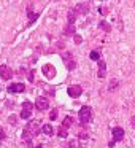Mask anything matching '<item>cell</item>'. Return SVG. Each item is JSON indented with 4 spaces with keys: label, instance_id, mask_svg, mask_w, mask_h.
I'll list each match as a JSON object with an SVG mask.
<instances>
[{
    "label": "cell",
    "instance_id": "cell-26",
    "mask_svg": "<svg viewBox=\"0 0 135 148\" xmlns=\"http://www.w3.org/2000/svg\"><path fill=\"white\" fill-rule=\"evenodd\" d=\"M100 13H102V14H106V13H108V10H106V8L103 7V8H100Z\"/></svg>",
    "mask_w": 135,
    "mask_h": 148
},
{
    "label": "cell",
    "instance_id": "cell-19",
    "mask_svg": "<svg viewBox=\"0 0 135 148\" xmlns=\"http://www.w3.org/2000/svg\"><path fill=\"white\" fill-rule=\"evenodd\" d=\"M59 137H62V138L67 137V129L65 127H59Z\"/></svg>",
    "mask_w": 135,
    "mask_h": 148
},
{
    "label": "cell",
    "instance_id": "cell-4",
    "mask_svg": "<svg viewBox=\"0 0 135 148\" xmlns=\"http://www.w3.org/2000/svg\"><path fill=\"white\" fill-rule=\"evenodd\" d=\"M0 77L3 78V80H10L13 77V70L8 65H0Z\"/></svg>",
    "mask_w": 135,
    "mask_h": 148
},
{
    "label": "cell",
    "instance_id": "cell-20",
    "mask_svg": "<svg viewBox=\"0 0 135 148\" xmlns=\"http://www.w3.org/2000/svg\"><path fill=\"white\" fill-rule=\"evenodd\" d=\"M91 59H94V61H99V59H100V53H99V51H92V53H91Z\"/></svg>",
    "mask_w": 135,
    "mask_h": 148
},
{
    "label": "cell",
    "instance_id": "cell-25",
    "mask_svg": "<svg viewBox=\"0 0 135 148\" xmlns=\"http://www.w3.org/2000/svg\"><path fill=\"white\" fill-rule=\"evenodd\" d=\"M16 116H10V123H11V124H16Z\"/></svg>",
    "mask_w": 135,
    "mask_h": 148
},
{
    "label": "cell",
    "instance_id": "cell-23",
    "mask_svg": "<svg viewBox=\"0 0 135 148\" xmlns=\"http://www.w3.org/2000/svg\"><path fill=\"white\" fill-rule=\"evenodd\" d=\"M49 118H51V119H56V118H57V112H56V110H52L51 115H49Z\"/></svg>",
    "mask_w": 135,
    "mask_h": 148
},
{
    "label": "cell",
    "instance_id": "cell-6",
    "mask_svg": "<svg viewBox=\"0 0 135 148\" xmlns=\"http://www.w3.org/2000/svg\"><path fill=\"white\" fill-rule=\"evenodd\" d=\"M43 73H45L46 78H49V80H51V78L56 77V69L52 67L51 64H46L45 67H43Z\"/></svg>",
    "mask_w": 135,
    "mask_h": 148
},
{
    "label": "cell",
    "instance_id": "cell-22",
    "mask_svg": "<svg viewBox=\"0 0 135 148\" xmlns=\"http://www.w3.org/2000/svg\"><path fill=\"white\" fill-rule=\"evenodd\" d=\"M73 38H75V43H76V45H80V43H81V42H83V38H81V37H80V35H75V37H73Z\"/></svg>",
    "mask_w": 135,
    "mask_h": 148
},
{
    "label": "cell",
    "instance_id": "cell-16",
    "mask_svg": "<svg viewBox=\"0 0 135 148\" xmlns=\"http://www.w3.org/2000/svg\"><path fill=\"white\" fill-rule=\"evenodd\" d=\"M75 18H76V13H75L73 10H70V11H68V24H73Z\"/></svg>",
    "mask_w": 135,
    "mask_h": 148
},
{
    "label": "cell",
    "instance_id": "cell-27",
    "mask_svg": "<svg viewBox=\"0 0 135 148\" xmlns=\"http://www.w3.org/2000/svg\"><path fill=\"white\" fill-rule=\"evenodd\" d=\"M29 80L33 81V72H29Z\"/></svg>",
    "mask_w": 135,
    "mask_h": 148
},
{
    "label": "cell",
    "instance_id": "cell-10",
    "mask_svg": "<svg viewBox=\"0 0 135 148\" xmlns=\"http://www.w3.org/2000/svg\"><path fill=\"white\" fill-rule=\"evenodd\" d=\"M24 89H26V86H24L22 83H14V84H10V86H8V91H10V92H22Z\"/></svg>",
    "mask_w": 135,
    "mask_h": 148
},
{
    "label": "cell",
    "instance_id": "cell-3",
    "mask_svg": "<svg viewBox=\"0 0 135 148\" xmlns=\"http://www.w3.org/2000/svg\"><path fill=\"white\" fill-rule=\"evenodd\" d=\"M26 131L29 132L30 135H37L38 134V131H40V124H38V121H32V123H29V124L26 126Z\"/></svg>",
    "mask_w": 135,
    "mask_h": 148
},
{
    "label": "cell",
    "instance_id": "cell-24",
    "mask_svg": "<svg viewBox=\"0 0 135 148\" xmlns=\"http://www.w3.org/2000/svg\"><path fill=\"white\" fill-rule=\"evenodd\" d=\"M5 138V131H3V127H0V140H3Z\"/></svg>",
    "mask_w": 135,
    "mask_h": 148
},
{
    "label": "cell",
    "instance_id": "cell-13",
    "mask_svg": "<svg viewBox=\"0 0 135 148\" xmlns=\"http://www.w3.org/2000/svg\"><path fill=\"white\" fill-rule=\"evenodd\" d=\"M99 29L105 30V32H111V26L108 23H105V21H100L99 23Z\"/></svg>",
    "mask_w": 135,
    "mask_h": 148
},
{
    "label": "cell",
    "instance_id": "cell-8",
    "mask_svg": "<svg viewBox=\"0 0 135 148\" xmlns=\"http://www.w3.org/2000/svg\"><path fill=\"white\" fill-rule=\"evenodd\" d=\"M64 62H65V65H67L68 70H73V69L76 67V62L72 59V56L68 54V53H67V54H64Z\"/></svg>",
    "mask_w": 135,
    "mask_h": 148
},
{
    "label": "cell",
    "instance_id": "cell-21",
    "mask_svg": "<svg viewBox=\"0 0 135 148\" xmlns=\"http://www.w3.org/2000/svg\"><path fill=\"white\" fill-rule=\"evenodd\" d=\"M21 118H22V119L30 118V112H29V110H22V112H21Z\"/></svg>",
    "mask_w": 135,
    "mask_h": 148
},
{
    "label": "cell",
    "instance_id": "cell-17",
    "mask_svg": "<svg viewBox=\"0 0 135 148\" xmlns=\"http://www.w3.org/2000/svg\"><path fill=\"white\" fill-rule=\"evenodd\" d=\"M29 19H30L29 24H32L35 19H38V13H32V11H29Z\"/></svg>",
    "mask_w": 135,
    "mask_h": 148
},
{
    "label": "cell",
    "instance_id": "cell-1",
    "mask_svg": "<svg viewBox=\"0 0 135 148\" xmlns=\"http://www.w3.org/2000/svg\"><path fill=\"white\" fill-rule=\"evenodd\" d=\"M89 119H91V108L89 107H81V110H80V121H81V124H86V123H89Z\"/></svg>",
    "mask_w": 135,
    "mask_h": 148
},
{
    "label": "cell",
    "instance_id": "cell-11",
    "mask_svg": "<svg viewBox=\"0 0 135 148\" xmlns=\"http://www.w3.org/2000/svg\"><path fill=\"white\" fill-rule=\"evenodd\" d=\"M97 73H99L100 78H103L106 75V64H105L103 59H99V72H97Z\"/></svg>",
    "mask_w": 135,
    "mask_h": 148
},
{
    "label": "cell",
    "instance_id": "cell-2",
    "mask_svg": "<svg viewBox=\"0 0 135 148\" xmlns=\"http://www.w3.org/2000/svg\"><path fill=\"white\" fill-rule=\"evenodd\" d=\"M35 107L38 110H48V107H49V102H48V99L46 97H43V96H40V97H37V100H35Z\"/></svg>",
    "mask_w": 135,
    "mask_h": 148
},
{
    "label": "cell",
    "instance_id": "cell-28",
    "mask_svg": "<svg viewBox=\"0 0 135 148\" xmlns=\"http://www.w3.org/2000/svg\"><path fill=\"white\" fill-rule=\"evenodd\" d=\"M80 138H87V134H84V132H81V134H80Z\"/></svg>",
    "mask_w": 135,
    "mask_h": 148
},
{
    "label": "cell",
    "instance_id": "cell-18",
    "mask_svg": "<svg viewBox=\"0 0 135 148\" xmlns=\"http://www.w3.org/2000/svg\"><path fill=\"white\" fill-rule=\"evenodd\" d=\"M32 108H33V103H30V102H24L22 103V110H29L30 112Z\"/></svg>",
    "mask_w": 135,
    "mask_h": 148
},
{
    "label": "cell",
    "instance_id": "cell-14",
    "mask_svg": "<svg viewBox=\"0 0 135 148\" xmlns=\"http://www.w3.org/2000/svg\"><path fill=\"white\" fill-rule=\"evenodd\" d=\"M70 126H72V118H70V116H65V118H64V123H62V127L68 129Z\"/></svg>",
    "mask_w": 135,
    "mask_h": 148
},
{
    "label": "cell",
    "instance_id": "cell-9",
    "mask_svg": "<svg viewBox=\"0 0 135 148\" xmlns=\"http://www.w3.org/2000/svg\"><path fill=\"white\" fill-rule=\"evenodd\" d=\"M75 13L76 14H87V11H89V5L86 3H78L76 7H75Z\"/></svg>",
    "mask_w": 135,
    "mask_h": 148
},
{
    "label": "cell",
    "instance_id": "cell-7",
    "mask_svg": "<svg viewBox=\"0 0 135 148\" xmlns=\"http://www.w3.org/2000/svg\"><path fill=\"white\" fill-rule=\"evenodd\" d=\"M111 134H113V137H115L113 142H121L122 138H124V129L122 127H113Z\"/></svg>",
    "mask_w": 135,
    "mask_h": 148
},
{
    "label": "cell",
    "instance_id": "cell-5",
    "mask_svg": "<svg viewBox=\"0 0 135 148\" xmlns=\"http://www.w3.org/2000/svg\"><path fill=\"white\" fill-rule=\"evenodd\" d=\"M67 92H68V96H70V97H80L81 92H83V88L78 86V84H73V86H70L67 89Z\"/></svg>",
    "mask_w": 135,
    "mask_h": 148
},
{
    "label": "cell",
    "instance_id": "cell-12",
    "mask_svg": "<svg viewBox=\"0 0 135 148\" xmlns=\"http://www.w3.org/2000/svg\"><path fill=\"white\" fill-rule=\"evenodd\" d=\"M64 34L65 35H75V24H67L65 26V29H64Z\"/></svg>",
    "mask_w": 135,
    "mask_h": 148
},
{
    "label": "cell",
    "instance_id": "cell-15",
    "mask_svg": "<svg viewBox=\"0 0 135 148\" xmlns=\"http://www.w3.org/2000/svg\"><path fill=\"white\" fill-rule=\"evenodd\" d=\"M43 132H45L46 135H51L52 134V126L51 124H45L43 126Z\"/></svg>",
    "mask_w": 135,
    "mask_h": 148
}]
</instances>
